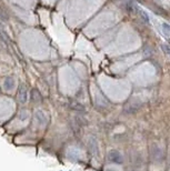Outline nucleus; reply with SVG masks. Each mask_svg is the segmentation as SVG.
Listing matches in <instances>:
<instances>
[{
    "mask_svg": "<svg viewBox=\"0 0 170 171\" xmlns=\"http://www.w3.org/2000/svg\"><path fill=\"white\" fill-rule=\"evenodd\" d=\"M8 18H9V16H8V14L5 11V9L0 8V19L3 21H7L8 20Z\"/></svg>",
    "mask_w": 170,
    "mask_h": 171,
    "instance_id": "20e7f679",
    "label": "nucleus"
},
{
    "mask_svg": "<svg viewBox=\"0 0 170 171\" xmlns=\"http://www.w3.org/2000/svg\"><path fill=\"white\" fill-rule=\"evenodd\" d=\"M30 100H31V102H33V103H36V104L42 102V96H41V93L39 92L38 89L33 88V89L31 90V92H30Z\"/></svg>",
    "mask_w": 170,
    "mask_h": 171,
    "instance_id": "f257e3e1",
    "label": "nucleus"
},
{
    "mask_svg": "<svg viewBox=\"0 0 170 171\" xmlns=\"http://www.w3.org/2000/svg\"><path fill=\"white\" fill-rule=\"evenodd\" d=\"M162 49H164V51L168 52V53L170 55V48L168 46H162Z\"/></svg>",
    "mask_w": 170,
    "mask_h": 171,
    "instance_id": "423d86ee",
    "label": "nucleus"
},
{
    "mask_svg": "<svg viewBox=\"0 0 170 171\" xmlns=\"http://www.w3.org/2000/svg\"><path fill=\"white\" fill-rule=\"evenodd\" d=\"M36 119L38 121L39 126H46L48 123V117L46 116V113L41 110H37L35 113Z\"/></svg>",
    "mask_w": 170,
    "mask_h": 171,
    "instance_id": "f03ea898",
    "label": "nucleus"
},
{
    "mask_svg": "<svg viewBox=\"0 0 170 171\" xmlns=\"http://www.w3.org/2000/svg\"><path fill=\"white\" fill-rule=\"evenodd\" d=\"M19 101L21 103H26L27 100H28V90H27L26 86L25 84H20V87H19Z\"/></svg>",
    "mask_w": 170,
    "mask_h": 171,
    "instance_id": "7ed1b4c3",
    "label": "nucleus"
},
{
    "mask_svg": "<svg viewBox=\"0 0 170 171\" xmlns=\"http://www.w3.org/2000/svg\"><path fill=\"white\" fill-rule=\"evenodd\" d=\"M162 30H164V32L166 35L170 33V25H168V23H162Z\"/></svg>",
    "mask_w": 170,
    "mask_h": 171,
    "instance_id": "39448f33",
    "label": "nucleus"
}]
</instances>
